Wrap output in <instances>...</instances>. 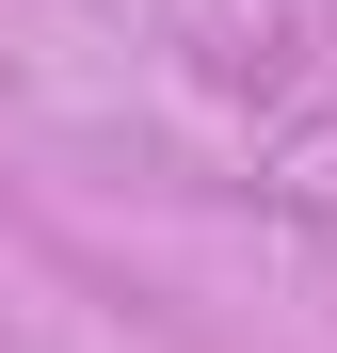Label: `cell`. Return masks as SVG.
<instances>
[]
</instances>
